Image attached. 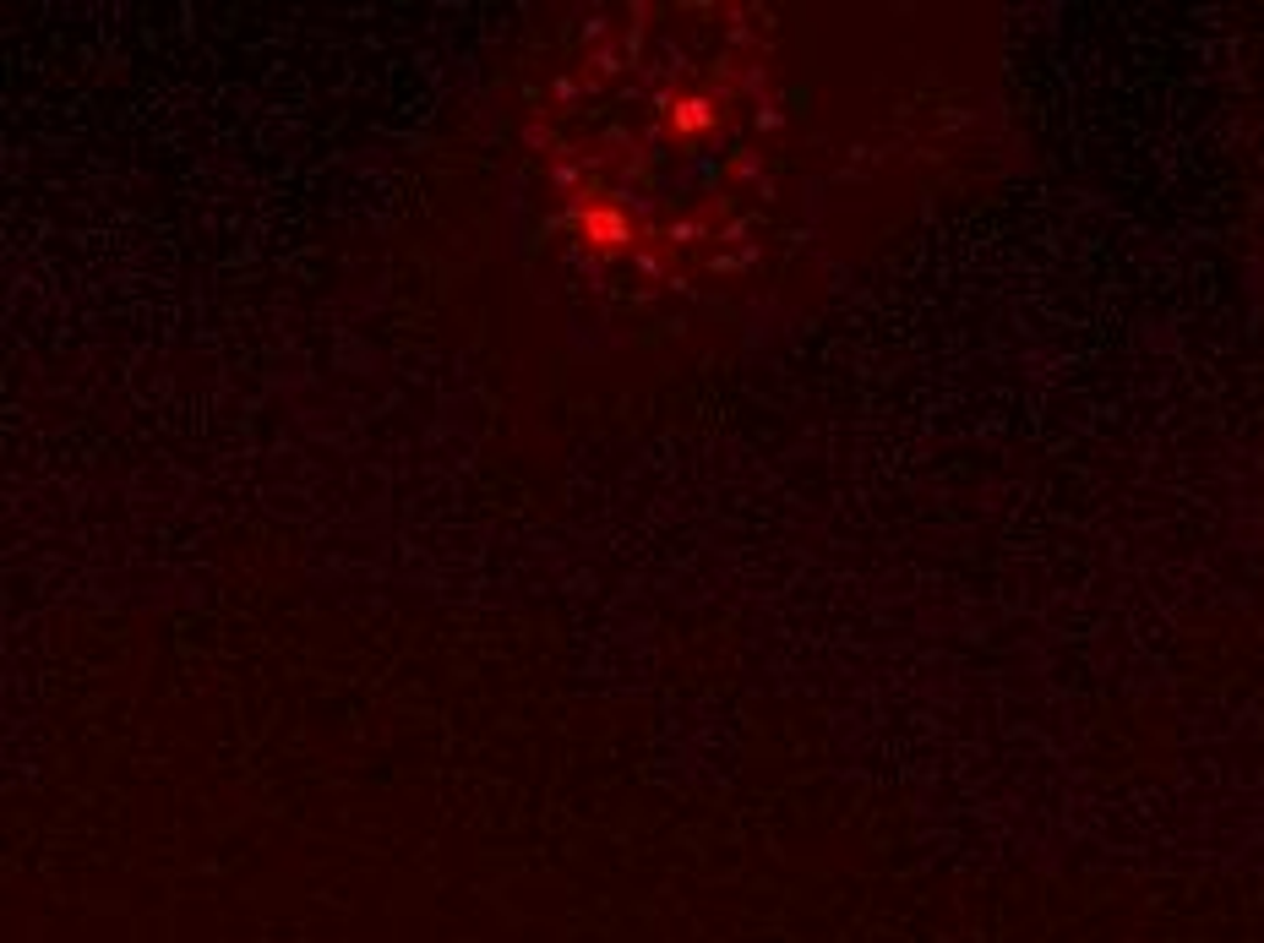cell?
<instances>
[{
	"mask_svg": "<svg viewBox=\"0 0 1264 943\" xmlns=\"http://www.w3.org/2000/svg\"><path fill=\"white\" fill-rule=\"evenodd\" d=\"M572 235L649 284H698L774 191L780 88L747 11H610L557 60L535 109Z\"/></svg>",
	"mask_w": 1264,
	"mask_h": 943,
	"instance_id": "cell-1",
	"label": "cell"
}]
</instances>
